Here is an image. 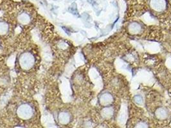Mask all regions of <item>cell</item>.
Returning <instances> with one entry per match:
<instances>
[{"mask_svg":"<svg viewBox=\"0 0 171 128\" xmlns=\"http://www.w3.org/2000/svg\"><path fill=\"white\" fill-rule=\"evenodd\" d=\"M17 114L21 119H28L32 117L33 111L30 106H29V105L24 104L19 108L17 110Z\"/></svg>","mask_w":171,"mask_h":128,"instance_id":"obj_1","label":"cell"},{"mask_svg":"<svg viewBox=\"0 0 171 128\" xmlns=\"http://www.w3.org/2000/svg\"><path fill=\"white\" fill-rule=\"evenodd\" d=\"M33 57L30 55L25 54L21 57V65L24 67V68H30L31 66L33 65Z\"/></svg>","mask_w":171,"mask_h":128,"instance_id":"obj_2","label":"cell"},{"mask_svg":"<svg viewBox=\"0 0 171 128\" xmlns=\"http://www.w3.org/2000/svg\"><path fill=\"white\" fill-rule=\"evenodd\" d=\"M113 101V97L109 93H104L100 97V102L103 105H107Z\"/></svg>","mask_w":171,"mask_h":128,"instance_id":"obj_3","label":"cell"},{"mask_svg":"<svg viewBox=\"0 0 171 128\" xmlns=\"http://www.w3.org/2000/svg\"><path fill=\"white\" fill-rule=\"evenodd\" d=\"M59 122L63 124H66L70 121V115L66 112H62L59 115Z\"/></svg>","mask_w":171,"mask_h":128,"instance_id":"obj_4","label":"cell"},{"mask_svg":"<svg viewBox=\"0 0 171 128\" xmlns=\"http://www.w3.org/2000/svg\"><path fill=\"white\" fill-rule=\"evenodd\" d=\"M113 110L112 108H106L102 111V115L104 118H110L112 117Z\"/></svg>","mask_w":171,"mask_h":128,"instance_id":"obj_5","label":"cell"},{"mask_svg":"<svg viewBox=\"0 0 171 128\" xmlns=\"http://www.w3.org/2000/svg\"><path fill=\"white\" fill-rule=\"evenodd\" d=\"M140 30H141L140 26L136 23L131 24L129 26V31L131 32L132 34H136V33H138V32H140Z\"/></svg>","mask_w":171,"mask_h":128,"instance_id":"obj_6","label":"cell"},{"mask_svg":"<svg viewBox=\"0 0 171 128\" xmlns=\"http://www.w3.org/2000/svg\"><path fill=\"white\" fill-rule=\"evenodd\" d=\"M156 116L160 119H164L167 117V113L163 108H159L156 112Z\"/></svg>","mask_w":171,"mask_h":128,"instance_id":"obj_7","label":"cell"},{"mask_svg":"<svg viewBox=\"0 0 171 128\" xmlns=\"http://www.w3.org/2000/svg\"><path fill=\"white\" fill-rule=\"evenodd\" d=\"M126 118H127V114H126V112L125 110H123L121 112V113H120L118 120H119V123L121 125H123L125 123L126 120Z\"/></svg>","mask_w":171,"mask_h":128,"instance_id":"obj_8","label":"cell"},{"mask_svg":"<svg viewBox=\"0 0 171 128\" xmlns=\"http://www.w3.org/2000/svg\"><path fill=\"white\" fill-rule=\"evenodd\" d=\"M153 5H154V7L157 9V10H161L163 7L164 6V3L163 2H161V1H158V0H156L154 2H153Z\"/></svg>","mask_w":171,"mask_h":128,"instance_id":"obj_9","label":"cell"},{"mask_svg":"<svg viewBox=\"0 0 171 128\" xmlns=\"http://www.w3.org/2000/svg\"><path fill=\"white\" fill-rule=\"evenodd\" d=\"M19 21H21V23H23V24H25L26 23L29 21V17L27 14H25V13H23L21 16H19Z\"/></svg>","mask_w":171,"mask_h":128,"instance_id":"obj_10","label":"cell"},{"mask_svg":"<svg viewBox=\"0 0 171 128\" xmlns=\"http://www.w3.org/2000/svg\"><path fill=\"white\" fill-rule=\"evenodd\" d=\"M134 102L137 104L142 105L143 104V98L140 96H136L134 98Z\"/></svg>","mask_w":171,"mask_h":128,"instance_id":"obj_11","label":"cell"},{"mask_svg":"<svg viewBox=\"0 0 171 128\" xmlns=\"http://www.w3.org/2000/svg\"><path fill=\"white\" fill-rule=\"evenodd\" d=\"M7 30V26L3 23H0V33H4Z\"/></svg>","mask_w":171,"mask_h":128,"instance_id":"obj_12","label":"cell"},{"mask_svg":"<svg viewBox=\"0 0 171 128\" xmlns=\"http://www.w3.org/2000/svg\"><path fill=\"white\" fill-rule=\"evenodd\" d=\"M135 128H148V127L146 123H140L135 126Z\"/></svg>","mask_w":171,"mask_h":128,"instance_id":"obj_13","label":"cell"}]
</instances>
